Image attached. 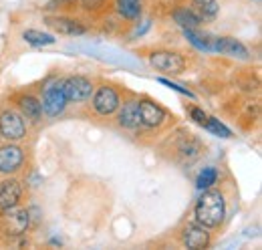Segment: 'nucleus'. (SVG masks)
I'll return each mask as SVG.
<instances>
[{"mask_svg": "<svg viewBox=\"0 0 262 250\" xmlns=\"http://www.w3.org/2000/svg\"><path fill=\"white\" fill-rule=\"evenodd\" d=\"M27 152L16 141H4L0 145V178L16 176L25 170Z\"/></svg>", "mask_w": 262, "mask_h": 250, "instance_id": "nucleus-6", "label": "nucleus"}, {"mask_svg": "<svg viewBox=\"0 0 262 250\" xmlns=\"http://www.w3.org/2000/svg\"><path fill=\"white\" fill-rule=\"evenodd\" d=\"M14 105L20 111V115L29 121V125L40 123V119H42V107H40V99L34 93H18L14 97Z\"/></svg>", "mask_w": 262, "mask_h": 250, "instance_id": "nucleus-16", "label": "nucleus"}, {"mask_svg": "<svg viewBox=\"0 0 262 250\" xmlns=\"http://www.w3.org/2000/svg\"><path fill=\"white\" fill-rule=\"evenodd\" d=\"M40 99V107H42V115L51 117V119H57L61 117L69 107V101H67L65 93H63V79H51L45 83L42 87V95L38 97Z\"/></svg>", "mask_w": 262, "mask_h": 250, "instance_id": "nucleus-3", "label": "nucleus"}, {"mask_svg": "<svg viewBox=\"0 0 262 250\" xmlns=\"http://www.w3.org/2000/svg\"><path fill=\"white\" fill-rule=\"evenodd\" d=\"M147 61L156 71L165 75H180L186 71V57L178 51H151L147 55Z\"/></svg>", "mask_w": 262, "mask_h": 250, "instance_id": "nucleus-8", "label": "nucleus"}, {"mask_svg": "<svg viewBox=\"0 0 262 250\" xmlns=\"http://www.w3.org/2000/svg\"><path fill=\"white\" fill-rule=\"evenodd\" d=\"M194 14L198 16V20L202 25L206 23H214L220 14V4L218 0H190V6H188Z\"/></svg>", "mask_w": 262, "mask_h": 250, "instance_id": "nucleus-17", "label": "nucleus"}, {"mask_svg": "<svg viewBox=\"0 0 262 250\" xmlns=\"http://www.w3.org/2000/svg\"><path fill=\"white\" fill-rule=\"evenodd\" d=\"M149 25H151V23H149V20H147V23H145V25H143V27H141V29H137V32H135V36H143V34H145V31H147V29H149Z\"/></svg>", "mask_w": 262, "mask_h": 250, "instance_id": "nucleus-27", "label": "nucleus"}, {"mask_svg": "<svg viewBox=\"0 0 262 250\" xmlns=\"http://www.w3.org/2000/svg\"><path fill=\"white\" fill-rule=\"evenodd\" d=\"M188 113H190V119H192L194 123L204 127L206 119H208V113H206L204 109H200V107H196V105H190V107H188Z\"/></svg>", "mask_w": 262, "mask_h": 250, "instance_id": "nucleus-26", "label": "nucleus"}, {"mask_svg": "<svg viewBox=\"0 0 262 250\" xmlns=\"http://www.w3.org/2000/svg\"><path fill=\"white\" fill-rule=\"evenodd\" d=\"M91 109L97 117H113L119 103H121V91L117 87H113L111 83H101L95 85V91L91 95Z\"/></svg>", "mask_w": 262, "mask_h": 250, "instance_id": "nucleus-4", "label": "nucleus"}, {"mask_svg": "<svg viewBox=\"0 0 262 250\" xmlns=\"http://www.w3.org/2000/svg\"><path fill=\"white\" fill-rule=\"evenodd\" d=\"M95 91V83L85 75L63 77V93L69 103H87Z\"/></svg>", "mask_w": 262, "mask_h": 250, "instance_id": "nucleus-9", "label": "nucleus"}, {"mask_svg": "<svg viewBox=\"0 0 262 250\" xmlns=\"http://www.w3.org/2000/svg\"><path fill=\"white\" fill-rule=\"evenodd\" d=\"M31 230V214L29 208H23L20 204L8 210H0V234L6 238H23Z\"/></svg>", "mask_w": 262, "mask_h": 250, "instance_id": "nucleus-2", "label": "nucleus"}, {"mask_svg": "<svg viewBox=\"0 0 262 250\" xmlns=\"http://www.w3.org/2000/svg\"><path fill=\"white\" fill-rule=\"evenodd\" d=\"M113 10L117 16L125 23H137L141 20L143 14V4L141 0H113Z\"/></svg>", "mask_w": 262, "mask_h": 250, "instance_id": "nucleus-18", "label": "nucleus"}, {"mask_svg": "<svg viewBox=\"0 0 262 250\" xmlns=\"http://www.w3.org/2000/svg\"><path fill=\"white\" fill-rule=\"evenodd\" d=\"M115 121L125 131H131V133L139 131L143 127L141 125V117H139V99L129 97V99L121 101L117 111H115Z\"/></svg>", "mask_w": 262, "mask_h": 250, "instance_id": "nucleus-12", "label": "nucleus"}, {"mask_svg": "<svg viewBox=\"0 0 262 250\" xmlns=\"http://www.w3.org/2000/svg\"><path fill=\"white\" fill-rule=\"evenodd\" d=\"M194 218L208 230H216L226 218V196L218 187L202 190V196L194 204Z\"/></svg>", "mask_w": 262, "mask_h": 250, "instance_id": "nucleus-1", "label": "nucleus"}, {"mask_svg": "<svg viewBox=\"0 0 262 250\" xmlns=\"http://www.w3.org/2000/svg\"><path fill=\"white\" fill-rule=\"evenodd\" d=\"M45 25L55 34H63V36H81L87 32V25L81 18L67 14H49L45 18Z\"/></svg>", "mask_w": 262, "mask_h": 250, "instance_id": "nucleus-11", "label": "nucleus"}, {"mask_svg": "<svg viewBox=\"0 0 262 250\" xmlns=\"http://www.w3.org/2000/svg\"><path fill=\"white\" fill-rule=\"evenodd\" d=\"M29 135V121L20 115L16 107L0 109V139L20 143Z\"/></svg>", "mask_w": 262, "mask_h": 250, "instance_id": "nucleus-5", "label": "nucleus"}, {"mask_svg": "<svg viewBox=\"0 0 262 250\" xmlns=\"http://www.w3.org/2000/svg\"><path fill=\"white\" fill-rule=\"evenodd\" d=\"M184 36H186V40L198 49L200 53H210V45H208V34H204V32H200L198 29H184Z\"/></svg>", "mask_w": 262, "mask_h": 250, "instance_id": "nucleus-22", "label": "nucleus"}, {"mask_svg": "<svg viewBox=\"0 0 262 250\" xmlns=\"http://www.w3.org/2000/svg\"><path fill=\"white\" fill-rule=\"evenodd\" d=\"M109 0H75V6H79L81 10H87V12H99L105 8Z\"/></svg>", "mask_w": 262, "mask_h": 250, "instance_id": "nucleus-25", "label": "nucleus"}, {"mask_svg": "<svg viewBox=\"0 0 262 250\" xmlns=\"http://www.w3.org/2000/svg\"><path fill=\"white\" fill-rule=\"evenodd\" d=\"M202 150H204L202 141L198 139L194 133H190V131H182L176 137V141H173V152H176L178 159L188 161V163H192L194 159H198L200 154H202Z\"/></svg>", "mask_w": 262, "mask_h": 250, "instance_id": "nucleus-15", "label": "nucleus"}, {"mask_svg": "<svg viewBox=\"0 0 262 250\" xmlns=\"http://www.w3.org/2000/svg\"><path fill=\"white\" fill-rule=\"evenodd\" d=\"M208 45H210V53H218L230 59H238V61H250V51L244 43H240L234 36H216V34H208Z\"/></svg>", "mask_w": 262, "mask_h": 250, "instance_id": "nucleus-7", "label": "nucleus"}, {"mask_svg": "<svg viewBox=\"0 0 262 250\" xmlns=\"http://www.w3.org/2000/svg\"><path fill=\"white\" fill-rule=\"evenodd\" d=\"M23 40L31 47H53L57 45V36L53 32H45V31H38V29H27L23 31Z\"/></svg>", "mask_w": 262, "mask_h": 250, "instance_id": "nucleus-19", "label": "nucleus"}, {"mask_svg": "<svg viewBox=\"0 0 262 250\" xmlns=\"http://www.w3.org/2000/svg\"><path fill=\"white\" fill-rule=\"evenodd\" d=\"M158 83H162V85H165L167 89L184 95V97H188V99H192V101L196 99V93H194V91H190L188 87H182V85H178V83H173V81H169V79H165V77H158Z\"/></svg>", "mask_w": 262, "mask_h": 250, "instance_id": "nucleus-24", "label": "nucleus"}, {"mask_svg": "<svg viewBox=\"0 0 262 250\" xmlns=\"http://www.w3.org/2000/svg\"><path fill=\"white\" fill-rule=\"evenodd\" d=\"M139 117H141V125L147 129H162L169 121L167 111L149 97L139 99Z\"/></svg>", "mask_w": 262, "mask_h": 250, "instance_id": "nucleus-10", "label": "nucleus"}, {"mask_svg": "<svg viewBox=\"0 0 262 250\" xmlns=\"http://www.w3.org/2000/svg\"><path fill=\"white\" fill-rule=\"evenodd\" d=\"M25 184L16 176H6L0 180V210L14 208L23 202Z\"/></svg>", "mask_w": 262, "mask_h": 250, "instance_id": "nucleus-14", "label": "nucleus"}, {"mask_svg": "<svg viewBox=\"0 0 262 250\" xmlns=\"http://www.w3.org/2000/svg\"><path fill=\"white\" fill-rule=\"evenodd\" d=\"M180 242L186 246V248L192 250H202L208 248L212 244V234L208 228H204L202 224H198L196 220L194 222H188L182 232H180Z\"/></svg>", "mask_w": 262, "mask_h": 250, "instance_id": "nucleus-13", "label": "nucleus"}, {"mask_svg": "<svg viewBox=\"0 0 262 250\" xmlns=\"http://www.w3.org/2000/svg\"><path fill=\"white\" fill-rule=\"evenodd\" d=\"M204 129H208L210 133H214L216 137H222V139H230V137H232L230 127H226L220 119H216V117H212V115H208V119H206V123H204Z\"/></svg>", "mask_w": 262, "mask_h": 250, "instance_id": "nucleus-23", "label": "nucleus"}, {"mask_svg": "<svg viewBox=\"0 0 262 250\" xmlns=\"http://www.w3.org/2000/svg\"><path fill=\"white\" fill-rule=\"evenodd\" d=\"M171 18H173V23H176L178 27H182V31H184V29H200V27H202V23L198 20V16L188 8V6L176 8V10L171 12Z\"/></svg>", "mask_w": 262, "mask_h": 250, "instance_id": "nucleus-20", "label": "nucleus"}, {"mask_svg": "<svg viewBox=\"0 0 262 250\" xmlns=\"http://www.w3.org/2000/svg\"><path fill=\"white\" fill-rule=\"evenodd\" d=\"M218 178H220V174H218V168H214V165H208V168H204L200 174H198L196 178V187L202 192V190H208V187L216 186L218 184Z\"/></svg>", "mask_w": 262, "mask_h": 250, "instance_id": "nucleus-21", "label": "nucleus"}]
</instances>
